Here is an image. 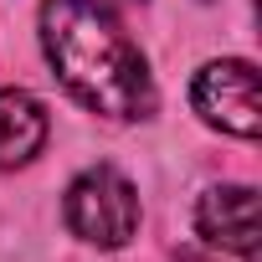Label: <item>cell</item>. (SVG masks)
<instances>
[{"mask_svg":"<svg viewBox=\"0 0 262 262\" xmlns=\"http://www.w3.org/2000/svg\"><path fill=\"white\" fill-rule=\"evenodd\" d=\"M41 52L62 77V88L103 118L134 123V118H149L160 103L144 52L103 0H47Z\"/></svg>","mask_w":262,"mask_h":262,"instance_id":"cell-1","label":"cell"},{"mask_svg":"<svg viewBox=\"0 0 262 262\" xmlns=\"http://www.w3.org/2000/svg\"><path fill=\"white\" fill-rule=\"evenodd\" d=\"M62 216H67L77 242L118 252V247H128V236L139 231V195H134V185H128L113 165H93V170H82L67 185Z\"/></svg>","mask_w":262,"mask_h":262,"instance_id":"cell-2","label":"cell"},{"mask_svg":"<svg viewBox=\"0 0 262 262\" xmlns=\"http://www.w3.org/2000/svg\"><path fill=\"white\" fill-rule=\"evenodd\" d=\"M190 103L195 113L221 128V134H236V139H257L262 128V103H257V67L242 62V57H221V62H206L190 82Z\"/></svg>","mask_w":262,"mask_h":262,"instance_id":"cell-3","label":"cell"},{"mask_svg":"<svg viewBox=\"0 0 262 262\" xmlns=\"http://www.w3.org/2000/svg\"><path fill=\"white\" fill-rule=\"evenodd\" d=\"M195 231L221 247V252H236L242 262H257V190L252 185H211L195 206Z\"/></svg>","mask_w":262,"mask_h":262,"instance_id":"cell-4","label":"cell"},{"mask_svg":"<svg viewBox=\"0 0 262 262\" xmlns=\"http://www.w3.org/2000/svg\"><path fill=\"white\" fill-rule=\"evenodd\" d=\"M47 108L26 88L0 93V170H21L47 149Z\"/></svg>","mask_w":262,"mask_h":262,"instance_id":"cell-5","label":"cell"}]
</instances>
